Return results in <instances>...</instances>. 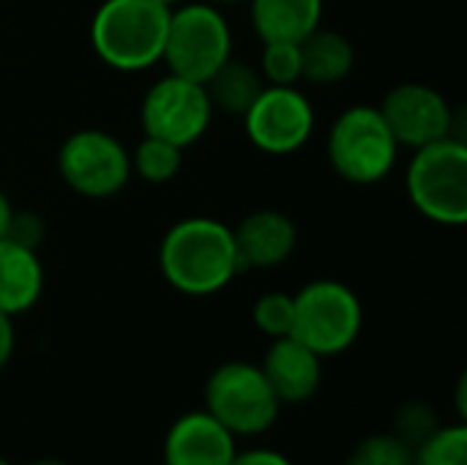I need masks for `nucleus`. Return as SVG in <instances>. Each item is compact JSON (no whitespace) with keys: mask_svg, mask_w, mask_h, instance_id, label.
I'll return each mask as SVG.
<instances>
[{"mask_svg":"<svg viewBox=\"0 0 467 465\" xmlns=\"http://www.w3.org/2000/svg\"><path fill=\"white\" fill-rule=\"evenodd\" d=\"M263 88H265V82H263L257 66L238 60V58H230L205 82L213 112L219 110L233 118H244V112L254 104V99L260 96Z\"/></svg>","mask_w":467,"mask_h":465,"instance_id":"obj_18","label":"nucleus"},{"mask_svg":"<svg viewBox=\"0 0 467 465\" xmlns=\"http://www.w3.org/2000/svg\"><path fill=\"white\" fill-rule=\"evenodd\" d=\"M159 465H164V463H159Z\"/></svg>","mask_w":467,"mask_h":465,"instance_id":"obj_34","label":"nucleus"},{"mask_svg":"<svg viewBox=\"0 0 467 465\" xmlns=\"http://www.w3.org/2000/svg\"><path fill=\"white\" fill-rule=\"evenodd\" d=\"M16 348V332H14V318L0 312V370L11 362Z\"/></svg>","mask_w":467,"mask_h":465,"instance_id":"obj_27","label":"nucleus"},{"mask_svg":"<svg viewBox=\"0 0 467 465\" xmlns=\"http://www.w3.org/2000/svg\"><path fill=\"white\" fill-rule=\"evenodd\" d=\"M44 236H47V225H44V219L36 211H14L5 238H11V241L38 252Z\"/></svg>","mask_w":467,"mask_h":465,"instance_id":"obj_25","label":"nucleus"},{"mask_svg":"<svg viewBox=\"0 0 467 465\" xmlns=\"http://www.w3.org/2000/svg\"><path fill=\"white\" fill-rule=\"evenodd\" d=\"M326 159L342 181L375 186L394 173L400 143L375 104H353L334 118L326 137Z\"/></svg>","mask_w":467,"mask_h":465,"instance_id":"obj_4","label":"nucleus"},{"mask_svg":"<svg viewBox=\"0 0 467 465\" xmlns=\"http://www.w3.org/2000/svg\"><path fill=\"white\" fill-rule=\"evenodd\" d=\"M326 0H249V19L257 38L265 41H304L320 27Z\"/></svg>","mask_w":467,"mask_h":465,"instance_id":"obj_16","label":"nucleus"},{"mask_svg":"<svg viewBox=\"0 0 467 465\" xmlns=\"http://www.w3.org/2000/svg\"><path fill=\"white\" fill-rule=\"evenodd\" d=\"M14 206H11V200H8V195L0 189V238L8 233V225H11V217H14Z\"/></svg>","mask_w":467,"mask_h":465,"instance_id":"obj_28","label":"nucleus"},{"mask_svg":"<svg viewBox=\"0 0 467 465\" xmlns=\"http://www.w3.org/2000/svg\"><path fill=\"white\" fill-rule=\"evenodd\" d=\"M0 465H14V463H11L8 458H3V455H0Z\"/></svg>","mask_w":467,"mask_h":465,"instance_id":"obj_33","label":"nucleus"},{"mask_svg":"<svg viewBox=\"0 0 467 465\" xmlns=\"http://www.w3.org/2000/svg\"><path fill=\"white\" fill-rule=\"evenodd\" d=\"M413 465H467V422L441 425L413 447Z\"/></svg>","mask_w":467,"mask_h":465,"instance_id":"obj_20","label":"nucleus"},{"mask_svg":"<svg viewBox=\"0 0 467 465\" xmlns=\"http://www.w3.org/2000/svg\"><path fill=\"white\" fill-rule=\"evenodd\" d=\"M208 3H213V5H219V8H224V5H238V3H244V0H208Z\"/></svg>","mask_w":467,"mask_h":465,"instance_id":"obj_31","label":"nucleus"},{"mask_svg":"<svg viewBox=\"0 0 467 465\" xmlns=\"http://www.w3.org/2000/svg\"><path fill=\"white\" fill-rule=\"evenodd\" d=\"M441 425L443 422H441L438 411L430 403H424V400H408L391 417V433L400 436L408 447H419Z\"/></svg>","mask_w":467,"mask_h":465,"instance_id":"obj_24","label":"nucleus"},{"mask_svg":"<svg viewBox=\"0 0 467 465\" xmlns=\"http://www.w3.org/2000/svg\"><path fill=\"white\" fill-rule=\"evenodd\" d=\"M233 238H235L241 271L246 269L268 271L285 266L293 258L298 247V227L287 214L276 208H260L246 214L233 227Z\"/></svg>","mask_w":467,"mask_h":465,"instance_id":"obj_13","label":"nucleus"},{"mask_svg":"<svg viewBox=\"0 0 467 465\" xmlns=\"http://www.w3.org/2000/svg\"><path fill=\"white\" fill-rule=\"evenodd\" d=\"M164 282L192 299L216 296L241 274L233 227L213 217H186L167 227L159 244Z\"/></svg>","mask_w":467,"mask_h":465,"instance_id":"obj_1","label":"nucleus"},{"mask_svg":"<svg viewBox=\"0 0 467 465\" xmlns=\"http://www.w3.org/2000/svg\"><path fill=\"white\" fill-rule=\"evenodd\" d=\"M378 110L383 121L389 123L400 148L416 151L443 137L465 140L460 129L462 110H454L451 101L432 85L400 82L383 96Z\"/></svg>","mask_w":467,"mask_h":465,"instance_id":"obj_11","label":"nucleus"},{"mask_svg":"<svg viewBox=\"0 0 467 465\" xmlns=\"http://www.w3.org/2000/svg\"><path fill=\"white\" fill-rule=\"evenodd\" d=\"M257 71L265 85H298L304 79L298 41H265Z\"/></svg>","mask_w":467,"mask_h":465,"instance_id":"obj_21","label":"nucleus"},{"mask_svg":"<svg viewBox=\"0 0 467 465\" xmlns=\"http://www.w3.org/2000/svg\"><path fill=\"white\" fill-rule=\"evenodd\" d=\"M233 58V30L213 3H178L170 8L161 63L170 74L208 82V77Z\"/></svg>","mask_w":467,"mask_h":465,"instance_id":"obj_7","label":"nucleus"},{"mask_svg":"<svg viewBox=\"0 0 467 465\" xmlns=\"http://www.w3.org/2000/svg\"><path fill=\"white\" fill-rule=\"evenodd\" d=\"M159 3H164V5H170V8H172V5H178V3H183V0H159Z\"/></svg>","mask_w":467,"mask_h":465,"instance_id":"obj_32","label":"nucleus"},{"mask_svg":"<svg viewBox=\"0 0 467 465\" xmlns=\"http://www.w3.org/2000/svg\"><path fill=\"white\" fill-rule=\"evenodd\" d=\"M364 329L358 293L339 280H312L293 293V337L320 359L350 351Z\"/></svg>","mask_w":467,"mask_h":465,"instance_id":"obj_5","label":"nucleus"},{"mask_svg":"<svg viewBox=\"0 0 467 465\" xmlns=\"http://www.w3.org/2000/svg\"><path fill=\"white\" fill-rule=\"evenodd\" d=\"M202 400L205 411L235 439L268 433L282 414V403L276 400L260 365L244 359L219 365L205 381Z\"/></svg>","mask_w":467,"mask_h":465,"instance_id":"obj_6","label":"nucleus"},{"mask_svg":"<svg viewBox=\"0 0 467 465\" xmlns=\"http://www.w3.org/2000/svg\"><path fill=\"white\" fill-rule=\"evenodd\" d=\"M252 323L268 340L290 337L293 334V293L268 291L257 296V301L252 304Z\"/></svg>","mask_w":467,"mask_h":465,"instance_id":"obj_23","label":"nucleus"},{"mask_svg":"<svg viewBox=\"0 0 467 465\" xmlns=\"http://www.w3.org/2000/svg\"><path fill=\"white\" fill-rule=\"evenodd\" d=\"M410 206L432 225L462 227L467 222V143L443 137L416 148L405 170Z\"/></svg>","mask_w":467,"mask_h":465,"instance_id":"obj_3","label":"nucleus"},{"mask_svg":"<svg viewBox=\"0 0 467 465\" xmlns=\"http://www.w3.org/2000/svg\"><path fill=\"white\" fill-rule=\"evenodd\" d=\"M260 370L282 406L309 403L323 384V359L293 334L271 340L263 354Z\"/></svg>","mask_w":467,"mask_h":465,"instance_id":"obj_14","label":"nucleus"},{"mask_svg":"<svg viewBox=\"0 0 467 465\" xmlns=\"http://www.w3.org/2000/svg\"><path fill=\"white\" fill-rule=\"evenodd\" d=\"M304 79L312 85H337L356 69L353 41L331 27H317L301 41Z\"/></svg>","mask_w":467,"mask_h":465,"instance_id":"obj_17","label":"nucleus"},{"mask_svg":"<svg viewBox=\"0 0 467 465\" xmlns=\"http://www.w3.org/2000/svg\"><path fill=\"white\" fill-rule=\"evenodd\" d=\"M457 417H460V422H465V417H467V378L465 375H460V381H457Z\"/></svg>","mask_w":467,"mask_h":465,"instance_id":"obj_29","label":"nucleus"},{"mask_svg":"<svg viewBox=\"0 0 467 465\" xmlns=\"http://www.w3.org/2000/svg\"><path fill=\"white\" fill-rule=\"evenodd\" d=\"M230 465H296L285 452L271 449V447H252V449H238Z\"/></svg>","mask_w":467,"mask_h":465,"instance_id":"obj_26","label":"nucleus"},{"mask_svg":"<svg viewBox=\"0 0 467 465\" xmlns=\"http://www.w3.org/2000/svg\"><path fill=\"white\" fill-rule=\"evenodd\" d=\"M213 121V104L202 82L164 74L140 101V123L148 137L167 140L178 148L200 143Z\"/></svg>","mask_w":467,"mask_h":465,"instance_id":"obj_9","label":"nucleus"},{"mask_svg":"<svg viewBox=\"0 0 467 465\" xmlns=\"http://www.w3.org/2000/svg\"><path fill=\"white\" fill-rule=\"evenodd\" d=\"M345 465H413V447L391 430L372 433L350 449Z\"/></svg>","mask_w":467,"mask_h":465,"instance_id":"obj_22","label":"nucleus"},{"mask_svg":"<svg viewBox=\"0 0 467 465\" xmlns=\"http://www.w3.org/2000/svg\"><path fill=\"white\" fill-rule=\"evenodd\" d=\"M44 293V266L36 249L0 238V312L16 318L38 304Z\"/></svg>","mask_w":467,"mask_h":465,"instance_id":"obj_15","label":"nucleus"},{"mask_svg":"<svg viewBox=\"0 0 467 465\" xmlns=\"http://www.w3.org/2000/svg\"><path fill=\"white\" fill-rule=\"evenodd\" d=\"M27 465H68L63 463V460H57V458H38V460H33V463Z\"/></svg>","mask_w":467,"mask_h":465,"instance_id":"obj_30","label":"nucleus"},{"mask_svg":"<svg viewBox=\"0 0 467 465\" xmlns=\"http://www.w3.org/2000/svg\"><path fill=\"white\" fill-rule=\"evenodd\" d=\"M238 439L222 428L205 408L178 417L161 444L164 465H230Z\"/></svg>","mask_w":467,"mask_h":465,"instance_id":"obj_12","label":"nucleus"},{"mask_svg":"<svg viewBox=\"0 0 467 465\" xmlns=\"http://www.w3.org/2000/svg\"><path fill=\"white\" fill-rule=\"evenodd\" d=\"M315 104L298 85H265L244 112L249 143L268 156H290L315 134Z\"/></svg>","mask_w":467,"mask_h":465,"instance_id":"obj_10","label":"nucleus"},{"mask_svg":"<svg viewBox=\"0 0 467 465\" xmlns=\"http://www.w3.org/2000/svg\"><path fill=\"white\" fill-rule=\"evenodd\" d=\"M129 159H131V175H140L145 184L161 186L178 178L183 167V148L145 134L137 143V148L129 153Z\"/></svg>","mask_w":467,"mask_h":465,"instance_id":"obj_19","label":"nucleus"},{"mask_svg":"<svg viewBox=\"0 0 467 465\" xmlns=\"http://www.w3.org/2000/svg\"><path fill=\"white\" fill-rule=\"evenodd\" d=\"M170 25V5L159 0H104L90 19L96 58L123 74L161 63Z\"/></svg>","mask_w":467,"mask_h":465,"instance_id":"obj_2","label":"nucleus"},{"mask_svg":"<svg viewBox=\"0 0 467 465\" xmlns=\"http://www.w3.org/2000/svg\"><path fill=\"white\" fill-rule=\"evenodd\" d=\"M60 181L79 197L107 200L131 181L126 145L104 129H77L57 148Z\"/></svg>","mask_w":467,"mask_h":465,"instance_id":"obj_8","label":"nucleus"}]
</instances>
